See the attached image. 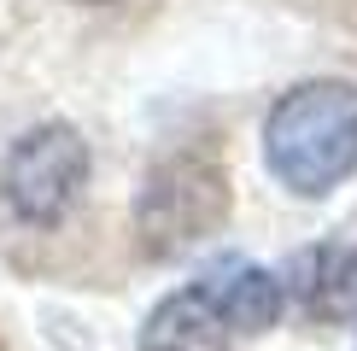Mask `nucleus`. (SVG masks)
<instances>
[{
	"mask_svg": "<svg viewBox=\"0 0 357 351\" xmlns=\"http://www.w3.org/2000/svg\"><path fill=\"white\" fill-rule=\"evenodd\" d=\"M264 164L299 199L334 194L357 170V82L322 77L281 94L264 123Z\"/></svg>",
	"mask_w": 357,
	"mask_h": 351,
	"instance_id": "f257e3e1",
	"label": "nucleus"
},
{
	"mask_svg": "<svg viewBox=\"0 0 357 351\" xmlns=\"http://www.w3.org/2000/svg\"><path fill=\"white\" fill-rule=\"evenodd\" d=\"M222 211H229L222 170L188 153V158H170V164L153 170V182L141 194V234L158 252H176V246L199 240L205 228H217Z\"/></svg>",
	"mask_w": 357,
	"mask_h": 351,
	"instance_id": "7ed1b4c3",
	"label": "nucleus"
},
{
	"mask_svg": "<svg viewBox=\"0 0 357 351\" xmlns=\"http://www.w3.org/2000/svg\"><path fill=\"white\" fill-rule=\"evenodd\" d=\"M88 182V146L70 123H41L6 153L0 187L24 223H59Z\"/></svg>",
	"mask_w": 357,
	"mask_h": 351,
	"instance_id": "f03ea898",
	"label": "nucleus"
},
{
	"mask_svg": "<svg viewBox=\"0 0 357 351\" xmlns=\"http://www.w3.org/2000/svg\"><path fill=\"white\" fill-rule=\"evenodd\" d=\"M299 299L317 316H351L357 311V240H328L293 263Z\"/></svg>",
	"mask_w": 357,
	"mask_h": 351,
	"instance_id": "423d86ee",
	"label": "nucleus"
},
{
	"mask_svg": "<svg viewBox=\"0 0 357 351\" xmlns=\"http://www.w3.org/2000/svg\"><path fill=\"white\" fill-rule=\"evenodd\" d=\"M205 292L217 299V311L234 334H264L281 316V281L258 263H222L205 275Z\"/></svg>",
	"mask_w": 357,
	"mask_h": 351,
	"instance_id": "39448f33",
	"label": "nucleus"
},
{
	"mask_svg": "<svg viewBox=\"0 0 357 351\" xmlns=\"http://www.w3.org/2000/svg\"><path fill=\"white\" fill-rule=\"evenodd\" d=\"M229 345H234V328L222 322L205 281L170 292L141 328V351H229Z\"/></svg>",
	"mask_w": 357,
	"mask_h": 351,
	"instance_id": "20e7f679",
	"label": "nucleus"
}]
</instances>
